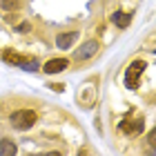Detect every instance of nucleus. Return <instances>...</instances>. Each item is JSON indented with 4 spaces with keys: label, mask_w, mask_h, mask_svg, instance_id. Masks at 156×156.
Segmentation results:
<instances>
[{
    "label": "nucleus",
    "mask_w": 156,
    "mask_h": 156,
    "mask_svg": "<svg viewBox=\"0 0 156 156\" xmlns=\"http://www.w3.org/2000/svg\"><path fill=\"white\" fill-rule=\"evenodd\" d=\"M147 143H150V145L154 147V150H156V127L150 132V136H147Z\"/></svg>",
    "instance_id": "obj_11"
},
{
    "label": "nucleus",
    "mask_w": 156,
    "mask_h": 156,
    "mask_svg": "<svg viewBox=\"0 0 156 156\" xmlns=\"http://www.w3.org/2000/svg\"><path fill=\"white\" fill-rule=\"evenodd\" d=\"M69 67V60L67 58H51L42 65V72L45 74H58V72H65Z\"/></svg>",
    "instance_id": "obj_5"
},
{
    "label": "nucleus",
    "mask_w": 156,
    "mask_h": 156,
    "mask_svg": "<svg viewBox=\"0 0 156 156\" xmlns=\"http://www.w3.org/2000/svg\"><path fill=\"white\" fill-rule=\"evenodd\" d=\"M147 65H145V60H134L129 67H127V72H125V85L129 89H134L138 85V78H140V74H143V69H145Z\"/></svg>",
    "instance_id": "obj_2"
},
{
    "label": "nucleus",
    "mask_w": 156,
    "mask_h": 156,
    "mask_svg": "<svg viewBox=\"0 0 156 156\" xmlns=\"http://www.w3.org/2000/svg\"><path fill=\"white\" fill-rule=\"evenodd\" d=\"M0 7H2L5 11L18 9V7H20V0H0Z\"/></svg>",
    "instance_id": "obj_10"
},
{
    "label": "nucleus",
    "mask_w": 156,
    "mask_h": 156,
    "mask_svg": "<svg viewBox=\"0 0 156 156\" xmlns=\"http://www.w3.org/2000/svg\"><path fill=\"white\" fill-rule=\"evenodd\" d=\"M16 154V143L11 138H2L0 140V156H11Z\"/></svg>",
    "instance_id": "obj_8"
},
{
    "label": "nucleus",
    "mask_w": 156,
    "mask_h": 156,
    "mask_svg": "<svg viewBox=\"0 0 156 156\" xmlns=\"http://www.w3.org/2000/svg\"><path fill=\"white\" fill-rule=\"evenodd\" d=\"M9 123H11L13 129L25 132V129H29V127H34V123H36V112L34 109H18L9 116Z\"/></svg>",
    "instance_id": "obj_1"
},
{
    "label": "nucleus",
    "mask_w": 156,
    "mask_h": 156,
    "mask_svg": "<svg viewBox=\"0 0 156 156\" xmlns=\"http://www.w3.org/2000/svg\"><path fill=\"white\" fill-rule=\"evenodd\" d=\"M112 23H114L116 27H120V29H125V27H129L132 18L127 16V13H120V11H116L114 16H112Z\"/></svg>",
    "instance_id": "obj_9"
},
{
    "label": "nucleus",
    "mask_w": 156,
    "mask_h": 156,
    "mask_svg": "<svg viewBox=\"0 0 156 156\" xmlns=\"http://www.w3.org/2000/svg\"><path fill=\"white\" fill-rule=\"evenodd\" d=\"M2 58H5L7 62H11V65H18V67L27 69V72L38 69V60H36V58H23V56H18V54H13V51H5Z\"/></svg>",
    "instance_id": "obj_3"
},
{
    "label": "nucleus",
    "mask_w": 156,
    "mask_h": 156,
    "mask_svg": "<svg viewBox=\"0 0 156 156\" xmlns=\"http://www.w3.org/2000/svg\"><path fill=\"white\" fill-rule=\"evenodd\" d=\"M143 127H145V123L143 120H123L120 123V129H123L125 134H129V136H134V134H140L143 132Z\"/></svg>",
    "instance_id": "obj_6"
},
{
    "label": "nucleus",
    "mask_w": 156,
    "mask_h": 156,
    "mask_svg": "<svg viewBox=\"0 0 156 156\" xmlns=\"http://www.w3.org/2000/svg\"><path fill=\"white\" fill-rule=\"evenodd\" d=\"M78 38V31H67V34H58V38H56V47L58 49H67L72 47Z\"/></svg>",
    "instance_id": "obj_7"
},
{
    "label": "nucleus",
    "mask_w": 156,
    "mask_h": 156,
    "mask_svg": "<svg viewBox=\"0 0 156 156\" xmlns=\"http://www.w3.org/2000/svg\"><path fill=\"white\" fill-rule=\"evenodd\" d=\"M98 49H101V47H98L96 40H87L83 47H78V51L74 54V58L76 60H89V58H94V56H96Z\"/></svg>",
    "instance_id": "obj_4"
}]
</instances>
